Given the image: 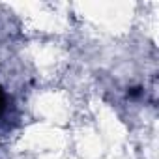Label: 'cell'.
<instances>
[{"label":"cell","mask_w":159,"mask_h":159,"mask_svg":"<svg viewBox=\"0 0 159 159\" xmlns=\"http://www.w3.org/2000/svg\"><path fill=\"white\" fill-rule=\"evenodd\" d=\"M4 111H6V92H4L2 86H0V114Z\"/></svg>","instance_id":"1"},{"label":"cell","mask_w":159,"mask_h":159,"mask_svg":"<svg viewBox=\"0 0 159 159\" xmlns=\"http://www.w3.org/2000/svg\"><path fill=\"white\" fill-rule=\"evenodd\" d=\"M139 94H140V88L139 86H135V88L129 90V96H139Z\"/></svg>","instance_id":"2"}]
</instances>
